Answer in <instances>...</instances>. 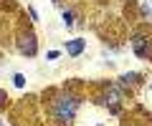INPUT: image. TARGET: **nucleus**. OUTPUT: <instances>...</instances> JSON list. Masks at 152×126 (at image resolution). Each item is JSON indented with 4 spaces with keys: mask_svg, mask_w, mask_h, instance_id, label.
I'll return each mask as SVG.
<instances>
[{
    "mask_svg": "<svg viewBox=\"0 0 152 126\" xmlns=\"http://www.w3.org/2000/svg\"><path fill=\"white\" fill-rule=\"evenodd\" d=\"M79 109H81V96H76V93H71V91L56 93L53 99H51V104H48V114H51V119H53V124H58V126L74 124Z\"/></svg>",
    "mask_w": 152,
    "mask_h": 126,
    "instance_id": "obj_1",
    "label": "nucleus"
},
{
    "mask_svg": "<svg viewBox=\"0 0 152 126\" xmlns=\"http://www.w3.org/2000/svg\"><path fill=\"white\" fill-rule=\"evenodd\" d=\"M122 101H124V91H122L117 83H107L104 86V93L99 96V101L96 104H102V106H107L109 109V114H119L122 111Z\"/></svg>",
    "mask_w": 152,
    "mask_h": 126,
    "instance_id": "obj_2",
    "label": "nucleus"
},
{
    "mask_svg": "<svg viewBox=\"0 0 152 126\" xmlns=\"http://www.w3.org/2000/svg\"><path fill=\"white\" fill-rule=\"evenodd\" d=\"M61 18H64V25H66V28H74V23H76V20H74L76 13H74V10H64V15H61Z\"/></svg>",
    "mask_w": 152,
    "mask_h": 126,
    "instance_id": "obj_7",
    "label": "nucleus"
},
{
    "mask_svg": "<svg viewBox=\"0 0 152 126\" xmlns=\"http://www.w3.org/2000/svg\"><path fill=\"white\" fill-rule=\"evenodd\" d=\"M0 126H5V124H3V121H0Z\"/></svg>",
    "mask_w": 152,
    "mask_h": 126,
    "instance_id": "obj_12",
    "label": "nucleus"
},
{
    "mask_svg": "<svg viewBox=\"0 0 152 126\" xmlns=\"http://www.w3.org/2000/svg\"><path fill=\"white\" fill-rule=\"evenodd\" d=\"M18 50H20L23 55H28V58H33V55L38 53V38H36V33H33V28L23 25L20 30H18Z\"/></svg>",
    "mask_w": 152,
    "mask_h": 126,
    "instance_id": "obj_4",
    "label": "nucleus"
},
{
    "mask_svg": "<svg viewBox=\"0 0 152 126\" xmlns=\"http://www.w3.org/2000/svg\"><path fill=\"white\" fill-rule=\"evenodd\" d=\"M58 55H61V50H48V53H46V58H48V60H56Z\"/></svg>",
    "mask_w": 152,
    "mask_h": 126,
    "instance_id": "obj_9",
    "label": "nucleus"
},
{
    "mask_svg": "<svg viewBox=\"0 0 152 126\" xmlns=\"http://www.w3.org/2000/svg\"><path fill=\"white\" fill-rule=\"evenodd\" d=\"M129 45H132V53L140 60H152V35L150 33H134Z\"/></svg>",
    "mask_w": 152,
    "mask_h": 126,
    "instance_id": "obj_3",
    "label": "nucleus"
},
{
    "mask_svg": "<svg viewBox=\"0 0 152 126\" xmlns=\"http://www.w3.org/2000/svg\"><path fill=\"white\" fill-rule=\"evenodd\" d=\"M5 101H8V93H5V91H0V109L5 106Z\"/></svg>",
    "mask_w": 152,
    "mask_h": 126,
    "instance_id": "obj_11",
    "label": "nucleus"
},
{
    "mask_svg": "<svg viewBox=\"0 0 152 126\" xmlns=\"http://www.w3.org/2000/svg\"><path fill=\"white\" fill-rule=\"evenodd\" d=\"M13 83H15V88H26V76L23 73H15L13 76Z\"/></svg>",
    "mask_w": 152,
    "mask_h": 126,
    "instance_id": "obj_8",
    "label": "nucleus"
},
{
    "mask_svg": "<svg viewBox=\"0 0 152 126\" xmlns=\"http://www.w3.org/2000/svg\"><path fill=\"white\" fill-rule=\"evenodd\" d=\"M28 15H31V20H33V23L38 20V13H36V8H28Z\"/></svg>",
    "mask_w": 152,
    "mask_h": 126,
    "instance_id": "obj_10",
    "label": "nucleus"
},
{
    "mask_svg": "<svg viewBox=\"0 0 152 126\" xmlns=\"http://www.w3.org/2000/svg\"><path fill=\"white\" fill-rule=\"evenodd\" d=\"M142 83H145V76L137 73V71H127V73H122V76L117 78V86H119L122 91H127V93H129L132 88L142 86Z\"/></svg>",
    "mask_w": 152,
    "mask_h": 126,
    "instance_id": "obj_5",
    "label": "nucleus"
},
{
    "mask_svg": "<svg viewBox=\"0 0 152 126\" xmlns=\"http://www.w3.org/2000/svg\"><path fill=\"white\" fill-rule=\"evenodd\" d=\"M64 50H66V55H71V58H79V55L86 50V40L84 38H71V40L64 43Z\"/></svg>",
    "mask_w": 152,
    "mask_h": 126,
    "instance_id": "obj_6",
    "label": "nucleus"
}]
</instances>
